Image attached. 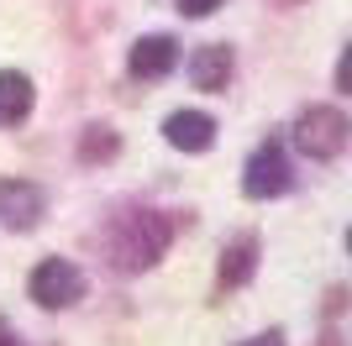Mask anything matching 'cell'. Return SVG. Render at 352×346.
I'll return each instance as SVG.
<instances>
[{
    "label": "cell",
    "mask_w": 352,
    "mask_h": 346,
    "mask_svg": "<svg viewBox=\"0 0 352 346\" xmlns=\"http://www.w3.org/2000/svg\"><path fill=\"white\" fill-rule=\"evenodd\" d=\"M216 5H221V0H179V11H184V16H210Z\"/></svg>",
    "instance_id": "13"
},
{
    "label": "cell",
    "mask_w": 352,
    "mask_h": 346,
    "mask_svg": "<svg viewBox=\"0 0 352 346\" xmlns=\"http://www.w3.org/2000/svg\"><path fill=\"white\" fill-rule=\"evenodd\" d=\"M132 73L137 79H163V73L179 63V43L168 37V32H153V37H137V47H132Z\"/></svg>",
    "instance_id": "7"
},
{
    "label": "cell",
    "mask_w": 352,
    "mask_h": 346,
    "mask_svg": "<svg viewBox=\"0 0 352 346\" xmlns=\"http://www.w3.org/2000/svg\"><path fill=\"white\" fill-rule=\"evenodd\" d=\"M85 294V273L74 268L69 257H43L32 268V299L43 304V310H63Z\"/></svg>",
    "instance_id": "3"
},
{
    "label": "cell",
    "mask_w": 352,
    "mask_h": 346,
    "mask_svg": "<svg viewBox=\"0 0 352 346\" xmlns=\"http://www.w3.org/2000/svg\"><path fill=\"white\" fill-rule=\"evenodd\" d=\"M116 131H105V126H89L85 131V142H79V158L85 163H105V158H116Z\"/></svg>",
    "instance_id": "11"
},
{
    "label": "cell",
    "mask_w": 352,
    "mask_h": 346,
    "mask_svg": "<svg viewBox=\"0 0 352 346\" xmlns=\"http://www.w3.org/2000/svg\"><path fill=\"white\" fill-rule=\"evenodd\" d=\"M163 137H168V147H179V152H206V147L216 142V121H210L206 111H174L163 121Z\"/></svg>",
    "instance_id": "6"
},
{
    "label": "cell",
    "mask_w": 352,
    "mask_h": 346,
    "mask_svg": "<svg viewBox=\"0 0 352 346\" xmlns=\"http://www.w3.org/2000/svg\"><path fill=\"white\" fill-rule=\"evenodd\" d=\"M242 346H284V336L279 331H263V336H252V341H242Z\"/></svg>",
    "instance_id": "14"
},
{
    "label": "cell",
    "mask_w": 352,
    "mask_h": 346,
    "mask_svg": "<svg viewBox=\"0 0 352 346\" xmlns=\"http://www.w3.org/2000/svg\"><path fill=\"white\" fill-rule=\"evenodd\" d=\"M252 262H258V242L252 236H242V242H232L226 252H221V284H248L252 278Z\"/></svg>",
    "instance_id": "10"
},
{
    "label": "cell",
    "mask_w": 352,
    "mask_h": 346,
    "mask_svg": "<svg viewBox=\"0 0 352 346\" xmlns=\"http://www.w3.org/2000/svg\"><path fill=\"white\" fill-rule=\"evenodd\" d=\"M347 246H352V231H347Z\"/></svg>",
    "instance_id": "16"
},
{
    "label": "cell",
    "mask_w": 352,
    "mask_h": 346,
    "mask_svg": "<svg viewBox=\"0 0 352 346\" xmlns=\"http://www.w3.org/2000/svg\"><path fill=\"white\" fill-rule=\"evenodd\" d=\"M242 189H248L252 200H274V194H284V189H289V158H284L279 142H263V147L248 158Z\"/></svg>",
    "instance_id": "4"
},
{
    "label": "cell",
    "mask_w": 352,
    "mask_h": 346,
    "mask_svg": "<svg viewBox=\"0 0 352 346\" xmlns=\"http://www.w3.org/2000/svg\"><path fill=\"white\" fill-rule=\"evenodd\" d=\"M163 246H168V220L153 216V210H132V216L111 231V257H116L126 273H137V268H147V262H158Z\"/></svg>",
    "instance_id": "1"
},
{
    "label": "cell",
    "mask_w": 352,
    "mask_h": 346,
    "mask_svg": "<svg viewBox=\"0 0 352 346\" xmlns=\"http://www.w3.org/2000/svg\"><path fill=\"white\" fill-rule=\"evenodd\" d=\"M294 147L305 158H337L342 147H347V115L337 105H310L294 121Z\"/></svg>",
    "instance_id": "2"
},
{
    "label": "cell",
    "mask_w": 352,
    "mask_h": 346,
    "mask_svg": "<svg viewBox=\"0 0 352 346\" xmlns=\"http://www.w3.org/2000/svg\"><path fill=\"white\" fill-rule=\"evenodd\" d=\"M43 220V189L27 178H0V226L32 231Z\"/></svg>",
    "instance_id": "5"
},
{
    "label": "cell",
    "mask_w": 352,
    "mask_h": 346,
    "mask_svg": "<svg viewBox=\"0 0 352 346\" xmlns=\"http://www.w3.org/2000/svg\"><path fill=\"white\" fill-rule=\"evenodd\" d=\"M190 79H195V89H226V79H232V47H226V43L195 47Z\"/></svg>",
    "instance_id": "8"
},
{
    "label": "cell",
    "mask_w": 352,
    "mask_h": 346,
    "mask_svg": "<svg viewBox=\"0 0 352 346\" xmlns=\"http://www.w3.org/2000/svg\"><path fill=\"white\" fill-rule=\"evenodd\" d=\"M32 111V79L27 73H0V126H16V121H27Z\"/></svg>",
    "instance_id": "9"
},
{
    "label": "cell",
    "mask_w": 352,
    "mask_h": 346,
    "mask_svg": "<svg viewBox=\"0 0 352 346\" xmlns=\"http://www.w3.org/2000/svg\"><path fill=\"white\" fill-rule=\"evenodd\" d=\"M0 346H11V325L6 320H0Z\"/></svg>",
    "instance_id": "15"
},
{
    "label": "cell",
    "mask_w": 352,
    "mask_h": 346,
    "mask_svg": "<svg viewBox=\"0 0 352 346\" xmlns=\"http://www.w3.org/2000/svg\"><path fill=\"white\" fill-rule=\"evenodd\" d=\"M337 89H342V95H352V47L342 53V63H337Z\"/></svg>",
    "instance_id": "12"
}]
</instances>
